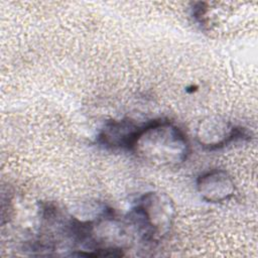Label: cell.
<instances>
[{"mask_svg": "<svg viewBox=\"0 0 258 258\" xmlns=\"http://www.w3.org/2000/svg\"><path fill=\"white\" fill-rule=\"evenodd\" d=\"M174 217L171 199L162 192L149 191L138 198L125 219L135 239L153 243L169 233Z\"/></svg>", "mask_w": 258, "mask_h": 258, "instance_id": "2", "label": "cell"}, {"mask_svg": "<svg viewBox=\"0 0 258 258\" xmlns=\"http://www.w3.org/2000/svg\"><path fill=\"white\" fill-rule=\"evenodd\" d=\"M131 151L143 161L156 166H177L189 154V143L175 124L164 119L143 123Z\"/></svg>", "mask_w": 258, "mask_h": 258, "instance_id": "1", "label": "cell"}, {"mask_svg": "<svg viewBox=\"0 0 258 258\" xmlns=\"http://www.w3.org/2000/svg\"><path fill=\"white\" fill-rule=\"evenodd\" d=\"M197 141L208 150L223 148L232 142L249 138V133L230 121L211 117L200 122L197 128Z\"/></svg>", "mask_w": 258, "mask_h": 258, "instance_id": "3", "label": "cell"}, {"mask_svg": "<svg viewBox=\"0 0 258 258\" xmlns=\"http://www.w3.org/2000/svg\"><path fill=\"white\" fill-rule=\"evenodd\" d=\"M197 189L204 201L217 204L226 202L234 196L235 184L225 170L212 169L198 177Z\"/></svg>", "mask_w": 258, "mask_h": 258, "instance_id": "5", "label": "cell"}, {"mask_svg": "<svg viewBox=\"0 0 258 258\" xmlns=\"http://www.w3.org/2000/svg\"><path fill=\"white\" fill-rule=\"evenodd\" d=\"M142 125L130 118L108 121L99 131L96 141L109 149L131 151Z\"/></svg>", "mask_w": 258, "mask_h": 258, "instance_id": "4", "label": "cell"}]
</instances>
